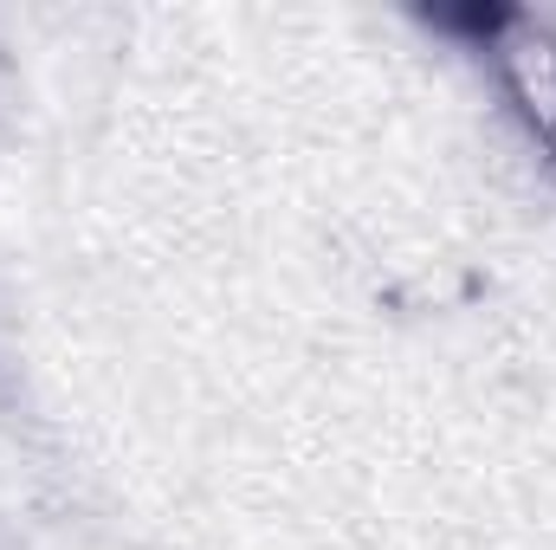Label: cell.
I'll return each instance as SVG.
<instances>
[{"mask_svg":"<svg viewBox=\"0 0 556 550\" xmlns=\"http://www.w3.org/2000/svg\"><path fill=\"white\" fill-rule=\"evenodd\" d=\"M472 33V52L485 59L511 124L556 168V20L531 7H472L466 20H446Z\"/></svg>","mask_w":556,"mask_h":550,"instance_id":"obj_1","label":"cell"}]
</instances>
